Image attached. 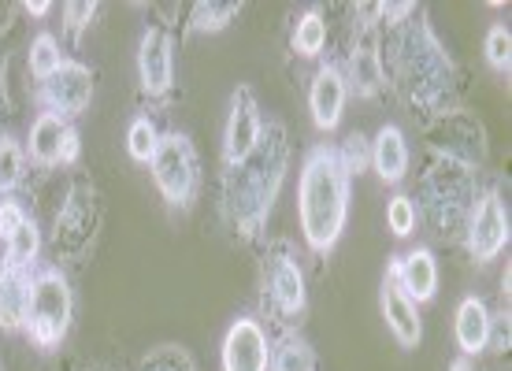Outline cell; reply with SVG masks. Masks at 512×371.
<instances>
[{"label":"cell","instance_id":"cell-4","mask_svg":"<svg viewBox=\"0 0 512 371\" xmlns=\"http://www.w3.org/2000/svg\"><path fill=\"white\" fill-rule=\"evenodd\" d=\"M423 201L438 234H457L475 205L472 171L457 160H438V167L423 182Z\"/></svg>","mask_w":512,"mask_h":371},{"label":"cell","instance_id":"cell-16","mask_svg":"<svg viewBox=\"0 0 512 371\" xmlns=\"http://www.w3.org/2000/svg\"><path fill=\"white\" fill-rule=\"evenodd\" d=\"M383 320H386V327H390V334L397 338V346L412 349L416 342H420L423 327H420L416 301L405 297V290H401L397 279H394V271H390L386 282H383Z\"/></svg>","mask_w":512,"mask_h":371},{"label":"cell","instance_id":"cell-5","mask_svg":"<svg viewBox=\"0 0 512 371\" xmlns=\"http://www.w3.org/2000/svg\"><path fill=\"white\" fill-rule=\"evenodd\" d=\"M71 312H75V301H71V286H67L64 275L56 268L34 275L30 308H26V331L41 349L64 342V334L71 331Z\"/></svg>","mask_w":512,"mask_h":371},{"label":"cell","instance_id":"cell-17","mask_svg":"<svg viewBox=\"0 0 512 371\" xmlns=\"http://www.w3.org/2000/svg\"><path fill=\"white\" fill-rule=\"evenodd\" d=\"M394 279L397 286L405 290V297L409 301H431L438 290V264H435V253L431 249H412L405 260H397L394 268Z\"/></svg>","mask_w":512,"mask_h":371},{"label":"cell","instance_id":"cell-13","mask_svg":"<svg viewBox=\"0 0 512 371\" xmlns=\"http://www.w3.org/2000/svg\"><path fill=\"white\" fill-rule=\"evenodd\" d=\"M271 368V346L268 334L256 320L242 316L231 323V331L223 338V371H268Z\"/></svg>","mask_w":512,"mask_h":371},{"label":"cell","instance_id":"cell-22","mask_svg":"<svg viewBox=\"0 0 512 371\" xmlns=\"http://www.w3.org/2000/svg\"><path fill=\"white\" fill-rule=\"evenodd\" d=\"M238 12H242V4H234V0H201V4H193L190 23L201 34H216V30H227L238 19Z\"/></svg>","mask_w":512,"mask_h":371},{"label":"cell","instance_id":"cell-20","mask_svg":"<svg viewBox=\"0 0 512 371\" xmlns=\"http://www.w3.org/2000/svg\"><path fill=\"white\" fill-rule=\"evenodd\" d=\"M457 346L464 357H475L490 346V312L479 297H464L457 308Z\"/></svg>","mask_w":512,"mask_h":371},{"label":"cell","instance_id":"cell-36","mask_svg":"<svg viewBox=\"0 0 512 371\" xmlns=\"http://www.w3.org/2000/svg\"><path fill=\"white\" fill-rule=\"evenodd\" d=\"M449 371H472V360H468V357L453 360V364H449Z\"/></svg>","mask_w":512,"mask_h":371},{"label":"cell","instance_id":"cell-10","mask_svg":"<svg viewBox=\"0 0 512 371\" xmlns=\"http://www.w3.org/2000/svg\"><path fill=\"white\" fill-rule=\"evenodd\" d=\"M93 223H97V193H93V186L78 182L71 197H67V205L56 212V231H52L56 253H82L86 242L93 238Z\"/></svg>","mask_w":512,"mask_h":371},{"label":"cell","instance_id":"cell-26","mask_svg":"<svg viewBox=\"0 0 512 371\" xmlns=\"http://www.w3.org/2000/svg\"><path fill=\"white\" fill-rule=\"evenodd\" d=\"M60 64H64V56H60V41L52 38V34H38L34 45H30V75L45 82V78H49Z\"/></svg>","mask_w":512,"mask_h":371},{"label":"cell","instance_id":"cell-6","mask_svg":"<svg viewBox=\"0 0 512 371\" xmlns=\"http://www.w3.org/2000/svg\"><path fill=\"white\" fill-rule=\"evenodd\" d=\"M153 167L156 190L164 193L171 208H190L197 197V182H201V167H197V149L186 134H164L156 141V153L149 160Z\"/></svg>","mask_w":512,"mask_h":371},{"label":"cell","instance_id":"cell-1","mask_svg":"<svg viewBox=\"0 0 512 371\" xmlns=\"http://www.w3.org/2000/svg\"><path fill=\"white\" fill-rule=\"evenodd\" d=\"M286 164H290L286 127L268 123L253 153L245 156L242 164L227 167V175H223V212H227L231 227L242 238L260 234V227L268 223V212L275 205V197H279Z\"/></svg>","mask_w":512,"mask_h":371},{"label":"cell","instance_id":"cell-2","mask_svg":"<svg viewBox=\"0 0 512 371\" xmlns=\"http://www.w3.org/2000/svg\"><path fill=\"white\" fill-rule=\"evenodd\" d=\"M297 216L301 234L312 253H331L349 216V175L338 153L320 145L312 149L301 167V190H297Z\"/></svg>","mask_w":512,"mask_h":371},{"label":"cell","instance_id":"cell-25","mask_svg":"<svg viewBox=\"0 0 512 371\" xmlns=\"http://www.w3.org/2000/svg\"><path fill=\"white\" fill-rule=\"evenodd\" d=\"M271 371H316V357L301 338H286L271 353Z\"/></svg>","mask_w":512,"mask_h":371},{"label":"cell","instance_id":"cell-14","mask_svg":"<svg viewBox=\"0 0 512 371\" xmlns=\"http://www.w3.org/2000/svg\"><path fill=\"white\" fill-rule=\"evenodd\" d=\"M353 82V90L360 97H375V93L386 86V67H383V52H379V30L375 23H364L357 34V45L349 52V78L346 86Z\"/></svg>","mask_w":512,"mask_h":371},{"label":"cell","instance_id":"cell-21","mask_svg":"<svg viewBox=\"0 0 512 371\" xmlns=\"http://www.w3.org/2000/svg\"><path fill=\"white\" fill-rule=\"evenodd\" d=\"M67 119L52 116V112H41L34 119V127H30V160L41 167H52L60 164V145H64V134H67Z\"/></svg>","mask_w":512,"mask_h":371},{"label":"cell","instance_id":"cell-29","mask_svg":"<svg viewBox=\"0 0 512 371\" xmlns=\"http://www.w3.org/2000/svg\"><path fill=\"white\" fill-rule=\"evenodd\" d=\"M23 179V149L12 138H0V193H8Z\"/></svg>","mask_w":512,"mask_h":371},{"label":"cell","instance_id":"cell-23","mask_svg":"<svg viewBox=\"0 0 512 371\" xmlns=\"http://www.w3.org/2000/svg\"><path fill=\"white\" fill-rule=\"evenodd\" d=\"M323 45H327V23H323V15L312 8V12H305L301 19H297L294 26V52H301V56H320Z\"/></svg>","mask_w":512,"mask_h":371},{"label":"cell","instance_id":"cell-18","mask_svg":"<svg viewBox=\"0 0 512 371\" xmlns=\"http://www.w3.org/2000/svg\"><path fill=\"white\" fill-rule=\"evenodd\" d=\"M30 271L23 268H0V327L19 331L26 327V308H30Z\"/></svg>","mask_w":512,"mask_h":371},{"label":"cell","instance_id":"cell-28","mask_svg":"<svg viewBox=\"0 0 512 371\" xmlns=\"http://www.w3.org/2000/svg\"><path fill=\"white\" fill-rule=\"evenodd\" d=\"M386 223H390V231H394L397 238H409V234L416 231V201L405 197V193H397L394 201L386 205Z\"/></svg>","mask_w":512,"mask_h":371},{"label":"cell","instance_id":"cell-34","mask_svg":"<svg viewBox=\"0 0 512 371\" xmlns=\"http://www.w3.org/2000/svg\"><path fill=\"white\" fill-rule=\"evenodd\" d=\"M75 160H78V130L67 127L64 145H60V164H75Z\"/></svg>","mask_w":512,"mask_h":371},{"label":"cell","instance_id":"cell-12","mask_svg":"<svg viewBox=\"0 0 512 371\" xmlns=\"http://www.w3.org/2000/svg\"><path fill=\"white\" fill-rule=\"evenodd\" d=\"M138 75L141 90L149 97H164L175 82V45L164 26H149L138 45Z\"/></svg>","mask_w":512,"mask_h":371},{"label":"cell","instance_id":"cell-8","mask_svg":"<svg viewBox=\"0 0 512 371\" xmlns=\"http://www.w3.org/2000/svg\"><path fill=\"white\" fill-rule=\"evenodd\" d=\"M93 97V71L78 60H64L45 82H41V101L52 116L75 119L86 112V104Z\"/></svg>","mask_w":512,"mask_h":371},{"label":"cell","instance_id":"cell-9","mask_svg":"<svg viewBox=\"0 0 512 371\" xmlns=\"http://www.w3.org/2000/svg\"><path fill=\"white\" fill-rule=\"evenodd\" d=\"M468 249H472V260L487 264L509 245V212L501 205L498 193H483L479 201L468 212Z\"/></svg>","mask_w":512,"mask_h":371},{"label":"cell","instance_id":"cell-33","mask_svg":"<svg viewBox=\"0 0 512 371\" xmlns=\"http://www.w3.org/2000/svg\"><path fill=\"white\" fill-rule=\"evenodd\" d=\"M490 338H494V346L498 349H509V312L490 316Z\"/></svg>","mask_w":512,"mask_h":371},{"label":"cell","instance_id":"cell-24","mask_svg":"<svg viewBox=\"0 0 512 371\" xmlns=\"http://www.w3.org/2000/svg\"><path fill=\"white\" fill-rule=\"evenodd\" d=\"M41 249V234H38V223L34 219H26L19 231L8 234V268H30L34 264V256Z\"/></svg>","mask_w":512,"mask_h":371},{"label":"cell","instance_id":"cell-32","mask_svg":"<svg viewBox=\"0 0 512 371\" xmlns=\"http://www.w3.org/2000/svg\"><path fill=\"white\" fill-rule=\"evenodd\" d=\"M93 15H97V4H93V0H71V4H64L67 34H71V38H78V34L90 26Z\"/></svg>","mask_w":512,"mask_h":371},{"label":"cell","instance_id":"cell-11","mask_svg":"<svg viewBox=\"0 0 512 371\" xmlns=\"http://www.w3.org/2000/svg\"><path fill=\"white\" fill-rule=\"evenodd\" d=\"M264 134V119H260V108H256V97L249 86L234 93L231 101V116H227V130H223V164L234 167L242 164L245 156L256 149V141Z\"/></svg>","mask_w":512,"mask_h":371},{"label":"cell","instance_id":"cell-19","mask_svg":"<svg viewBox=\"0 0 512 371\" xmlns=\"http://www.w3.org/2000/svg\"><path fill=\"white\" fill-rule=\"evenodd\" d=\"M372 167L379 171V179L386 186H397L409 171V145H405V134L401 127H383L372 141Z\"/></svg>","mask_w":512,"mask_h":371},{"label":"cell","instance_id":"cell-35","mask_svg":"<svg viewBox=\"0 0 512 371\" xmlns=\"http://www.w3.org/2000/svg\"><path fill=\"white\" fill-rule=\"evenodd\" d=\"M26 12H30V15H45V12H49V0H34V4H26Z\"/></svg>","mask_w":512,"mask_h":371},{"label":"cell","instance_id":"cell-31","mask_svg":"<svg viewBox=\"0 0 512 371\" xmlns=\"http://www.w3.org/2000/svg\"><path fill=\"white\" fill-rule=\"evenodd\" d=\"M338 160H342V167H346V175H360V171H364V164L372 160V149L364 145V138H360V134H349L346 149L338 153Z\"/></svg>","mask_w":512,"mask_h":371},{"label":"cell","instance_id":"cell-27","mask_svg":"<svg viewBox=\"0 0 512 371\" xmlns=\"http://www.w3.org/2000/svg\"><path fill=\"white\" fill-rule=\"evenodd\" d=\"M156 141H160V134H156L153 119L149 116H138L134 123H130L127 130V153L138 160V164H149L156 153Z\"/></svg>","mask_w":512,"mask_h":371},{"label":"cell","instance_id":"cell-30","mask_svg":"<svg viewBox=\"0 0 512 371\" xmlns=\"http://www.w3.org/2000/svg\"><path fill=\"white\" fill-rule=\"evenodd\" d=\"M487 60L490 67H498V71H509L512 64V34H509V26H490L487 30Z\"/></svg>","mask_w":512,"mask_h":371},{"label":"cell","instance_id":"cell-7","mask_svg":"<svg viewBox=\"0 0 512 371\" xmlns=\"http://www.w3.org/2000/svg\"><path fill=\"white\" fill-rule=\"evenodd\" d=\"M264 297L275 305L282 320H297L305 312V275L286 242H275L264 256Z\"/></svg>","mask_w":512,"mask_h":371},{"label":"cell","instance_id":"cell-3","mask_svg":"<svg viewBox=\"0 0 512 371\" xmlns=\"http://www.w3.org/2000/svg\"><path fill=\"white\" fill-rule=\"evenodd\" d=\"M397 56H394V78L397 90L405 93V101L416 108H431L442 101V93L449 90V60L435 34L427 26L409 23L397 38Z\"/></svg>","mask_w":512,"mask_h":371},{"label":"cell","instance_id":"cell-15","mask_svg":"<svg viewBox=\"0 0 512 371\" xmlns=\"http://www.w3.org/2000/svg\"><path fill=\"white\" fill-rule=\"evenodd\" d=\"M349 86L346 75L338 67H323L320 75L312 78V90H308V108H312V123L320 130H334L342 123V108H346Z\"/></svg>","mask_w":512,"mask_h":371}]
</instances>
